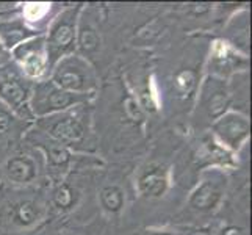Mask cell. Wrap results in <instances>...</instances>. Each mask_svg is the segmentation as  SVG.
<instances>
[{
	"instance_id": "1",
	"label": "cell",
	"mask_w": 252,
	"mask_h": 235,
	"mask_svg": "<svg viewBox=\"0 0 252 235\" xmlns=\"http://www.w3.org/2000/svg\"><path fill=\"white\" fill-rule=\"evenodd\" d=\"M80 11L82 5L66 8L52 22L46 38L49 67H54L57 62L64 57H69L74 52L77 44V22H79Z\"/></svg>"
},
{
	"instance_id": "2",
	"label": "cell",
	"mask_w": 252,
	"mask_h": 235,
	"mask_svg": "<svg viewBox=\"0 0 252 235\" xmlns=\"http://www.w3.org/2000/svg\"><path fill=\"white\" fill-rule=\"evenodd\" d=\"M90 99V94H74L64 91L50 82H36L34 88L32 90L30 98V110L33 116H50L55 113L67 111L74 105H80Z\"/></svg>"
},
{
	"instance_id": "3",
	"label": "cell",
	"mask_w": 252,
	"mask_h": 235,
	"mask_svg": "<svg viewBox=\"0 0 252 235\" xmlns=\"http://www.w3.org/2000/svg\"><path fill=\"white\" fill-rule=\"evenodd\" d=\"M50 82L58 88L74 94H90L95 86V77L91 66L82 57L69 55L62 58L52 67Z\"/></svg>"
},
{
	"instance_id": "4",
	"label": "cell",
	"mask_w": 252,
	"mask_h": 235,
	"mask_svg": "<svg viewBox=\"0 0 252 235\" xmlns=\"http://www.w3.org/2000/svg\"><path fill=\"white\" fill-rule=\"evenodd\" d=\"M32 86L25 77L16 71L0 67V102L10 110L13 115L22 119H32L30 110Z\"/></svg>"
},
{
	"instance_id": "5",
	"label": "cell",
	"mask_w": 252,
	"mask_h": 235,
	"mask_svg": "<svg viewBox=\"0 0 252 235\" xmlns=\"http://www.w3.org/2000/svg\"><path fill=\"white\" fill-rule=\"evenodd\" d=\"M38 124L44 132H47L49 138L63 144L64 147H74L85 143L86 127L83 119L71 111H62L39 118Z\"/></svg>"
},
{
	"instance_id": "6",
	"label": "cell",
	"mask_w": 252,
	"mask_h": 235,
	"mask_svg": "<svg viewBox=\"0 0 252 235\" xmlns=\"http://www.w3.org/2000/svg\"><path fill=\"white\" fill-rule=\"evenodd\" d=\"M13 57L21 66L22 75L30 80H38L44 77L49 71L47 52H46V38L36 36L22 42L13 49Z\"/></svg>"
},
{
	"instance_id": "7",
	"label": "cell",
	"mask_w": 252,
	"mask_h": 235,
	"mask_svg": "<svg viewBox=\"0 0 252 235\" xmlns=\"http://www.w3.org/2000/svg\"><path fill=\"white\" fill-rule=\"evenodd\" d=\"M213 132L220 141L230 149H238L243 141L249 136V121L240 113H225L216 119Z\"/></svg>"
},
{
	"instance_id": "8",
	"label": "cell",
	"mask_w": 252,
	"mask_h": 235,
	"mask_svg": "<svg viewBox=\"0 0 252 235\" xmlns=\"http://www.w3.org/2000/svg\"><path fill=\"white\" fill-rule=\"evenodd\" d=\"M36 36H39V32L29 27L24 19L0 21V42L8 52Z\"/></svg>"
},
{
	"instance_id": "9",
	"label": "cell",
	"mask_w": 252,
	"mask_h": 235,
	"mask_svg": "<svg viewBox=\"0 0 252 235\" xmlns=\"http://www.w3.org/2000/svg\"><path fill=\"white\" fill-rule=\"evenodd\" d=\"M168 188V171L161 165H151L138 179V190L146 198H160Z\"/></svg>"
},
{
	"instance_id": "10",
	"label": "cell",
	"mask_w": 252,
	"mask_h": 235,
	"mask_svg": "<svg viewBox=\"0 0 252 235\" xmlns=\"http://www.w3.org/2000/svg\"><path fill=\"white\" fill-rule=\"evenodd\" d=\"M212 83H207L204 88V107L207 110L208 118L218 119L225 115V110L229 108L230 98L225 86L221 80L212 78Z\"/></svg>"
},
{
	"instance_id": "11",
	"label": "cell",
	"mask_w": 252,
	"mask_h": 235,
	"mask_svg": "<svg viewBox=\"0 0 252 235\" xmlns=\"http://www.w3.org/2000/svg\"><path fill=\"white\" fill-rule=\"evenodd\" d=\"M222 198V184L216 180H204L189 198V205L199 212H210Z\"/></svg>"
},
{
	"instance_id": "12",
	"label": "cell",
	"mask_w": 252,
	"mask_h": 235,
	"mask_svg": "<svg viewBox=\"0 0 252 235\" xmlns=\"http://www.w3.org/2000/svg\"><path fill=\"white\" fill-rule=\"evenodd\" d=\"M5 172L14 184H30L36 179L38 168L33 159L25 155H16L5 165Z\"/></svg>"
},
{
	"instance_id": "13",
	"label": "cell",
	"mask_w": 252,
	"mask_h": 235,
	"mask_svg": "<svg viewBox=\"0 0 252 235\" xmlns=\"http://www.w3.org/2000/svg\"><path fill=\"white\" fill-rule=\"evenodd\" d=\"M41 144V147L44 149L46 155H47V162L52 168H58L62 169L64 168L66 165L69 163V159H71V152L67 151V147H64L63 144L57 143L55 140H50L44 141V140H39L38 141Z\"/></svg>"
},
{
	"instance_id": "14",
	"label": "cell",
	"mask_w": 252,
	"mask_h": 235,
	"mask_svg": "<svg viewBox=\"0 0 252 235\" xmlns=\"http://www.w3.org/2000/svg\"><path fill=\"white\" fill-rule=\"evenodd\" d=\"M41 210L38 204H34L33 201H22L19 204H16L13 208V223L21 226V228H27V226L34 224L39 220Z\"/></svg>"
},
{
	"instance_id": "15",
	"label": "cell",
	"mask_w": 252,
	"mask_h": 235,
	"mask_svg": "<svg viewBox=\"0 0 252 235\" xmlns=\"http://www.w3.org/2000/svg\"><path fill=\"white\" fill-rule=\"evenodd\" d=\"M77 44L83 55H90L99 47V34L90 24H82L77 27Z\"/></svg>"
},
{
	"instance_id": "16",
	"label": "cell",
	"mask_w": 252,
	"mask_h": 235,
	"mask_svg": "<svg viewBox=\"0 0 252 235\" xmlns=\"http://www.w3.org/2000/svg\"><path fill=\"white\" fill-rule=\"evenodd\" d=\"M100 204L110 213L119 212L124 205V193L123 190L116 185L103 187L100 191Z\"/></svg>"
},
{
	"instance_id": "17",
	"label": "cell",
	"mask_w": 252,
	"mask_h": 235,
	"mask_svg": "<svg viewBox=\"0 0 252 235\" xmlns=\"http://www.w3.org/2000/svg\"><path fill=\"white\" fill-rule=\"evenodd\" d=\"M54 204L60 210H67L75 204V191L71 185L62 184L58 185L54 191Z\"/></svg>"
},
{
	"instance_id": "18",
	"label": "cell",
	"mask_w": 252,
	"mask_h": 235,
	"mask_svg": "<svg viewBox=\"0 0 252 235\" xmlns=\"http://www.w3.org/2000/svg\"><path fill=\"white\" fill-rule=\"evenodd\" d=\"M196 85V75L193 71H182L176 75V88L182 94H188Z\"/></svg>"
},
{
	"instance_id": "19",
	"label": "cell",
	"mask_w": 252,
	"mask_h": 235,
	"mask_svg": "<svg viewBox=\"0 0 252 235\" xmlns=\"http://www.w3.org/2000/svg\"><path fill=\"white\" fill-rule=\"evenodd\" d=\"M16 124V118L2 102H0V138L6 136Z\"/></svg>"
},
{
	"instance_id": "20",
	"label": "cell",
	"mask_w": 252,
	"mask_h": 235,
	"mask_svg": "<svg viewBox=\"0 0 252 235\" xmlns=\"http://www.w3.org/2000/svg\"><path fill=\"white\" fill-rule=\"evenodd\" d=\"M47 6L49 5H46V3H27L24 8V13L30 21H36L46 14Z\"/></svg>"
},
{
	"instance_id": "21",
	"label": "cell",
	"mask_w": 252,
	"mask_h": 235,
	"mask_svg": "<svg viewBox=\"0 0 252 235\" xmlns=\"http://www.w3.org/2000/svg\"><path fill=\"white\" fill-rule=\"evenodd\" d=\"M10 58H11V54L3 47L2 42H0V67L6 66L8 62H10Z\"/></svg>"
},
{
	"instance_id": "22",
	"label": "cell",
	"mask_w": 252,
	"mask_h": 235,
	"mask_svg": "<svg viewBox=\"0 0 252 235\" xmlns=\"http://www.w3.org/2000/svg\"><path fill=\"white\" fill-rule=\"evenodd\" d=\"M224 235H243V231L237 229V228H229L227 231L224 232Z\"/></svg>"
},
{
	"instance_id": "23",
	"label": "cell",
	"mask_w": 252,
	"mask_h": 235,
	"mask_svg": "<svg viewBox=\"0 0 252 235\" xmlns=\"http://www.w3.org/2000/svg\"><path fill=\"white\" fill-rule=\"evenodd\" d=\"M154 235H169V234H154Z\"/></svg>"
}]
</instances>
